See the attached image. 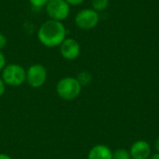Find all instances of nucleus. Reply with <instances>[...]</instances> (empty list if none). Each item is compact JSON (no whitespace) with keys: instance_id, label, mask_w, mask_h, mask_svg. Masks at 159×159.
Listing matches in <instances>:
<instances>
[{"instance_id":"1","label":"nucleus","mask_w":159,"mask_h":159,"mask_svg":"<svg viewBox=\"0 0 159 159\" xmlns=\"http://www.w3.org/2000/svg\"><path fill=\"white\" fill-rule=\"evenodd\" d=\"M67 37V29L62 21L48 20L43 22L38 31L37 38L39 42L47 48H57Z\"/></svg>"},{"instance_id":"2","label":"nucleus","mask_w":159,"mask_h":159,"mask_svg":"<svg viewBox=\"0 0 159 159\" xmlns=\"http://www.w3.org/2000/svg\"><path fill=\"white\" fill-rule=\"evenodd\" d=\"M82 87L75 77L65 76L60 79L56 85V92L58 96L64 101H74L81 93Z\"/></svg>"},{"instance_id":"3","label":"nucleus","mask_w":159,"mask_h":159,"mask_svg":"<svg viewBox=\"0 0 159 159\" xmlns=\"http://www.w3.org/2000/svg\"><path fill=\"white\" fill-rule=\"evenodd\" d=\"M1 78L9 87H20L26 82V70L18 63L7 64L2 71Z\"/></svg>"},{"instance_id":"4","label":"nucleus","mask_w":159,"mask_h":159,"mask_svg":"<svg viewBox=\"0 0 159 159\" xmlns=\"http://www.w3.org/2000/svg\"><path fill=\"white\" fill-rule=\"evenodd\" d=\"M45 9L50 20L63 21L69 17L71 7L65 0H49Z\"/></svg>"},{"instance_id":"5","label":"nucleus","mask_w":159,"mask_h":159,"mask_svg":"<svg viewBox=\"0 0 159 159\" xmlns=\"http://www.w3.org/2000/svg\"><path fill=\"white\" fill-rule=\"evenodd\" d=\"M100 20V16L93 8H84L79 10L75 17V25L81 30H91L95 28Z\"/></svg>"},{"instance_id":"6","label":"nucleus","mask_w":159,"mask_h":159,"mask_svg":"<svg viewBox=\"0 0 159 159\" xmlns=\"http://www.w3.org/2000/svg\"><path fill=\"white\" fill-rule=\"evenodd\" d=\"M48 78V72L44 65L40 63L32 64L26 70V82L34 89L43 87Z\"/></svg>"},{"instance_id":"7","label":"nucleus","mask_w":159,"mask_h":159,"mask_svg":"<svg viewBox=\"0 0 159 159\" xmlns=\"http://www.w3.org/2000/svg\"><path fill=\"white\" fill-rule=\"evenodd\" d=\"M81 47L79 43L72 37H66L60 45V53L61 57L67 61L76 60L79 57Z\"/></svg>"},{"instance_id":"8","label":"nucleus","mask_w":159,"mask_h":159,"mask_svg":"<svg viewBox=\"0 0 159 159\" xmlns=\"http://www.w3.org/2000/svg\"><path fill=\"white\" fill-rule=\"evenodd\" d=\"M132 159H149L151 157V146L145 141L135 142L129 150Z\"/></svg>"},{"instance_id":"9","label":"nucleus","mask_w":159,"mask_h":159,"mask_svg":"<svg viewBox=\"0 0 159 159\" xmlns=\"http://www.w3.org/2000/svg\"><path fill=\"white\" fill-rule=\"evenodd\" d=\"M88 159H113V152L104 144H97L89 150Z\"/></svg>"},{"instance_id":"10","label":"nucleus","mask_w":159,"mask_h":159,"mask_svg":"<svg viewBox=\"0 0 159 159\" xmlns=\"http://www.w3.org/2000/svg\"><path fill=\"white\" fill-rule=\"evenodd\" d=\"M75 78L78 81V83L81 85L82 88L89 86L92 81V75L88 71H81L80 73H78V75Z\"/></svg>"},{"instance_id":"11","label":"nucleus","mask_w":159,"mask_h":159,"mask_svg":"<svg viewBox=\"0 0 159 159\" xmlns=\"http://www.w3.org/2000/svg\"><path fill=\"white\" fill-rule=\"evenodd\" d=\"M109 5V0H91V7L94 10L103 11L107 8Z\"/></svg>"},{"instance_id":"12","label":"nucleus","mask_w":159,"mask_h":159,"mask_svg":"<svg viewBox=\"0 0 159 159\" xmlns=\"http://www.w3.org/2000/svg\"><path fill=\"white\" fill-rule=\"evenodd\" d=\"M129 151L126 149H117L113 153V159H130Z\"/></svg>"},{"instance_id":"13","label":"nucleus","mask_w":159,"mask_h":159,"mask_svg":"<svg viewBox=\"0 0 159 159\" xmlns=\"http://www.w3.org/2000/svg\"><path fill=\"white\" fill-rule=\"evenodd\" d=\"M28 1L32 7L35 8H42L46 7V5L48 4L49 0H28Z\"/></svg>"},{"instance_id":"14","label":"nucleus","mask_w":159,"mask_h":159,"mask_svg":"<svg viewBox=\"0 0 159 159\" xmlns=\"http://www.w3.org/2000/svg\"><path fill=\"white\" fill-rule=\"evenodd\" d=\"M7 65V60H6V56L5 54L0 50V72H2L4 70V68Z\"/></svg>"},{"instance_id":"15","label":"nucleus","mask_w":159,"mask_h":159,"mask_svg":"<svg viewBox=\"0 0 159 159\" xmlns=\"http://www.w3.org/2000/svg\"><path fill=\"white\" fill-rule=\"evenodd\" d=\"M7 44V39L4 34L0 33V50H2Z\"/></svg>"},{"instance_id":"16","label":"nucleus","mask_w":159,"mask_h":159,"mask_svg":"<svg viewBox=\"0 0 159 159\" xmlns=\"http://www.w3.org/2000/svg\"><path fill=\"white\" fill-rule=\"evenodd\" d=\"M65 1L70 5V7L71 6H79L85 2V0H65Z\"/></svg>"},{"instance_id":"17","label":"nucleus","mask_w":159,"mask_h":159,"mask_svg":"<svg viewBox=\"0 0 159 159\" xmlns=\"http://www.w3.org/2000/svg\"><path fill=\"white\" fill-rule=\"evenodd\" d=\"M6 86L7 85L5 84V82L3 81V79L0 78V97H2L4 95L5 91H6Z\"/></svg>"},{"instance_id":"18","label":"nucleus","mask_w":159,"mask_h":159,"mask_svg":"<svg viewBox=\"0 0 159 159\" xmlns=\"http://www.w3.org/2000/svg\"><path fill=\"white\" fill-rule=\"evenodd\" d=\"M0 159H12L7 154H0Z\"/></svg>"},{"instance_id":"19","label":"nucleus","mask_w":159,"mask_h":159,"mask_svg":"<svg viewBox=\"0 0 159 159\" xmlns=\"http://www.w3.org/2000/svg\"><path fill=\"white\" fill-rule=\"evenodd\" d=\"M149 159H159V153H157V154H154L153 156H151Z\"/></svg>"},{"instance_id":"20","label":"nucleus","mask_w":159,"mask_h":159,"mask_svg":"<svg viewBox=\"0 0 159 159\" xmlns=\"http://www.w3.org/2000/svg\"><path fill=\"white\" fill-rule=\"evenodd\" d=\"M155 147L157 149V151L159 153V138L156 141V143H155Z\"/></svg>"}]
</instances>
